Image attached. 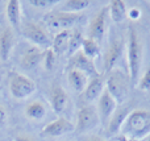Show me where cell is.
Returning <instances> with one entry per match:
<instances>
[{
  "label": "cell",
  "instance_id": "cell-27",
  "mask_svg": "<svg viewBox=\"0 0 150 141\" xmlns=\"http://www.w3.org/2000/svg\"><path fill=\"white\" fill-rule=\"evenodd\" d=\"M137 86L141 91H150V66L145 70V73L142 74V77H140L137 82Z\"/></svg>",
  "mask_w": 150,
  "mask_h": 141
},
{
  "label": "cell",
  "instance_id": "cell-21",
  "mask_svg": "<svg viewBox=\"0 0 150 141\" xmlns=\"http://www.w3.org/2000/svg\"><path fill=\"white\" fill-rule=\"evenodd\" d=\"M108 15L115 24H120L128 17V9L124 0H113L108 4Z\"/></svg>",
  "mask_w": 150,
  "mask_h": 141
},
{
  "label": "cell",
  "instance_id": "cell-19",
  "mask_svg": "<svg viewBox=\"0 0 150 141\" xmlns=\"http://www.w3.org/2000/svg\"><path fill=\"white\" fill-rule=\"evenodd\" d=\"M67 81H69L70 87L76 94H83V91L86 90L90 79H88V77L86 75V74H83L82 71L75 70V69H69Z\"/></svg>",
  "mask_w": 150,
  "mask_h": 141
},
{
  "label": "cell",
  "instance_id": "cell-9",
  "mask_svg": "<svg viewBox=\"0 0 150 141\" xmlns=\"http://www.w3.org/2000/svg\"><path fill=\"white\" fill-rule=\"evenodd\" d=\"M124 49H125V44L122 38H115L111 44L108 45V47L105 49L103 57V67H104V73H109L111 70H113L116 63L120 61V58L124 54Z\"/></svg>",
  "mask_w": 150,
  "mask_h": 141
},
{
  "label": "cell",
  "instance_id": "cell-12",
  "mask_svg": "<svg viewBox=\"0 0 150 141\" xmlns=\"http://www.w3.org/2000/svg\"><path fill=\"white\" fill-rule=\"evenodd\" d=\"M69 69H75V70L82 71L83 74L88 77V78H93V77L99 75V71L95 66V62L90 58H87L84 54H83L82 50L76 52L75 54H73L69 60Z\"/></svg>",
  "mask_w": 150,
  "mask_h": 141
},
{
  "label": "cell",
  "instance_id": "cell-33",
  "mask_svg": "<svg viewBox=\"0 0 150 141\" xmlns=\"http://www.w3.org/2000/svg\"><path fill=\"white\" fill-rule=\"evenodd\" d=\"M115 141H138V140H134V139H130V137L128 136H124V135H120V136H117Z\"/></svg>",
  "mask_w": 150,
  "mask_h": 141
},
{
  "label": "cell",
  "instance_id": "cell-17",
  "mask_svg": "<svg viewBox=\"0 0 150 141\" xmlns=\"http://www.w3.org/2000/svg\"><path fill=\"white\" fill-rule=\"evenodd\" d=\"M104 90H105V78L99 74V75L93 77L88 81V84L83 91L82 96L86 102H95L101 96Z\"/></svg>",
  "mask_w": 150,
  "mask_h": 141
},
{
  "label": "cell",
  "instance_id": "cell-4",
  "mask_svg": "<svg viewBox=\"0 0 150 141\" xmlns=\"http://www.w3.org/2000/svg\"><path fill=\"white\" fill-rule=\"evenodd\" d=\"M8 90L15 99L24 100L36 92L37 84L25 74H21L18 71H11L8 74Z\"/></svg>",
  "mask_w": 150,
  "mask_h": 141
},
{
  "label": "cell",
  "instance_id": "cell-3",
  "mask_svg": "<svg viewBox=\"0 0 150 141\" xmlns=\"http://www.w3.org/2000/svg\"><path fill=\"white\" fill-rule=\"evenodd\" d=\"M104 78H105V89L115 98L117 104L122 106L129 96V91L132 89L129 75L122 73L120 69L115 67L113 70L107 73Z\"/></svg>",
  "mask_w": 150,
  "mask_h": 141
},
{
  "label": "cell",
  "instance_id": "cell-2",
  "mask_svg": "<svg viewBox=\"0 0 150 141\" xmlns=\"http://www.w3.org/2000/svg\"><path fill=\"white\" fill-rule=\"evenodd\" d=\"M121 135L138 141L148 137L150 135V111L144 108L133 110L122 125Z\"/></svg>",
  "mask_w": 150,
  "mask_h": 141
},
{
  "label": "cell",
  "instance_id": "cell-18",
  "mask_svg": "<svg viewBox=\"0 0 150 141\" xmlns=\"http://www.w3.org/2000/svg\"><path fill=\"white\" fill-rule=\"evenodd\" d=\"M5 15H7L8 23L11 28L16 29L17 32L21 30V4L20 0H9L5 5Z\"/></svg>",
  "mask_w": 150,
  "mask_h": 141
},
{
  "label": "cell",
  "instance_id": "cell-34",
  "mask_svg": "<svg viewBox=\"0 0 150 141\" xmlns=\"http://www.w3.org/2000/svg\"><path fill=\"white\" fill-rule=\"evenodd\" d=\"M144 141H150V135H149L148 137H145V139H144Z\"/></svg>",
  "mask_w": 150,
  "mask_h": 141
},
{
  "label": "cell",
  "instance_id": "cell-13",
  "mask_svg": "<svg viewBox=\"0 0 150 141\" xmlns=\"http://www.w3.org/2000/svg\"><path fill=\"white\" fill-rule=\"evenodd\" d=\"M117 107H119L117 102L108 92V90L105 89L104 92L101 94V96L98 99V113H99V118H100V123L107 125V123L112 118V115L117 110Z\"/></svg>",
  "mask_w": 150,
  "mask_h": 141
},
{
  "label": "cell",
  "instance_id": "cell-5",
  "mask_svg": "<svg viewBox=\"0 0 150 141\" xmlns=\"http://www.w3.org/2000/svg\"><path fill=\"white\" fill-rule=\"evenodd\" d=\"M21 34L28 41L32 42V45L38 46L44 50H47L52 47L53 38L50 37V33L44 25L36 21H26L21 25Z\"/></svg>",
  "mask_w": 150,
  "mask_h": 141
},
{
  "label": "cell",
  "instance_id": "cell-1",
  "mask_svg": "<svg viewBox=\"0 0 150 141\" xmlns=\"http://www.w3.org/2000/svg\"><path fill=\"white\" fill-rule=\"evenodd\" d=\"M127 62H128V75H129L132 86H136L140 79L141 67L144 62V44L140 33L136 26L130 25L128 28V41H127Z\"/></svg>",
  "mask_w": 150,
  "mask_h": 141
},
{
  "label": "cell",
  "instance_id": "cell-15",
  "mask_svg": "<svg viewBox=\"0 0 150 141\" xmlns=\"http://www.w3.org/2000/svg\"><path fill=\"white\" fill-rule=\"evenodd\" d=\"M130 112H132V108H130L128 104H122L120 108H117L105 125L107 135H108V136H115L116 133H119V132L121 131L122 125H124L125 120H127L128 115H129Z\"/></svg>",
  "mask_w": 150,
  "mask_h": 141
},
{
  "label": "cell",
  "instance_id": "cell-25",
  "mask_svg": "<svg viewBox=\"0 0 150 141\" xmlns=\"http://www.w3.org/2000/svg\"><path fill=\"white\" fill-rule=\"evenodd\" d=\"M86 37L83 36V33L79 29H74L70 30V38H69V49H67V55L71 57L76 52L82 50V45Z\"/></svg>",
  "mask_w": 150,
  "mask_h": 141
},
{
  "label": "cell",
  "instance_id": "cell-31",
  "mask_svg": "<svg viewBox=\"0 0 150 141\" xmlns=\"http://www.w3.org/2000/svg\"><path fill=\"white\" fill-rule=\"evenodd\" d=\"M82 141H105V140L100 136H96V135H88V136L83 137Z\"/></svg>",
  "mask_w": 150,
  "mask_h": 141
},
{
  "label": "cell",
  "instance_id": "cell-23",
  "mask_svg": "<svg viewBox=\"0 0 150 141\" xmlns=\"http://www.w3.org/2000/svg\"><path fill=\"white\" fill-rule=\"evenodd\" d=\"M90 5L91 1L88 0H66V1H62L59 11L69 13H80L82 11L87 9Z\"/></svg>",
  "mask_w": 150,
  "mask_h": 141
},
{
  "label": "cell",
  "instance_id": "cell-26",
  "mask_svg": "<svg viewBox=\"0 0 150 141\" xmlns=\"http://www.w3.org/2000/svg\"><path fill=\"white\" fill-rule=\"evenodd\" d=\"M28 3L32 7L40 8V9H50L57 4H59L61 1L59 0H29Z\"/></svg>",
  "mask_w": 150,
  "mask_h": 141
},
{
  "label": "cell",
  "instance_id": "cell-6",
  "mask_svg": "<svg viewBox=\"0 0 150 141\" xmlns=\"http://www.w3.org/2000/svg\"><path fill=\"white\" fill-rule=\"evenodd\" d=\"M100 124L98 110L93 106H83L76 113V123H75V132L78 135H83L95 129Z\"/></svg>",
  "mask_w": 150,
  "mask_h": 141
},
{
  "label": "cell",
  "instance_id": "cell-24",
  "mask_svg": "<svg viewBox=\"0 0 150 141\" xmlns=\"http://www.w3.org/2000/svg\"><path fill=\"white\" fill-rule=\"evenodd\" d=\"M82 52L86 57L90 58V60H92L93 62H95V60H98V58L101 55L100 44H98L95 40L88 38L87 37V38H84V41H83Z\"/></svg>",
  "mask_w": 150,
  "mask_h": 141
},
{
  "label": "cell",
  "instance_id": "cell-29",
  "mask_svg": "<svg viewBox=\"0 0 150 141\" xmlns=\"http://www.w3.org/2000/svg\"><path fill=\"white\" fill-rule=\"evenodd\" d=\"M7 120H8L7 110H5L4 106L0 104V129L5 127V124H7Z\"/></svg>",
  "mask_w": 150,
  "mask_h": 141
},
{
  "label": "cell",
  "instance_id": "cell-28",
  "mask_svg": "<svg viewBox=\"0 0 150 141\" xmlns=\"http://www.w3.org/2000/svg\"><path fill=\"white\" fill-rule=\"evenodd\" d=\"M55 61H57V55L54 54L52 49H47L45 52V57H44V62H45V69L46 70H53L55 65Z\"/></svg>",
  "mask_w": 150,
  "mask_h": 141
},
{
  "label": "cell",
  "instance_id": "cell-11",
  "mask_svg": "<svg viewBox=\"0 0 150 141\" xmlns=\"http://www.w3.org/2000/svg\"><path fill=\"white\" fill-rule=\"evenodd\" d=\"M71 132H75V124L69 119L59 116L55 120L50 121L47 125H45L41 135L45 137H61Z\"/></svg>",
  "mask_w": 150,
  "mask_h": 141
},
{
  "label": "cell",
  "instance_id": "cell-14",
  "mask_svg": "<svg viewBox=\"0 0 150 141\" xmlns=\"http://www.w3.org/2000/svg\"><path fill=\"white\" fill-rule=\"evenodd\" d=\"M45 52L46 50L41 49L38 46L30 45L29 47H26L24 50V53L20 57V66L24 70H33L34 67L40 65L41 62H44V57H45Z\"/></svg>",
  "mask_w": 150,
  "mask_h": 141
},
{
  "label": "cell",
  "instance_id": "cell-22",
  "mask_svg": "<svg viewBox=\"0 0 150 141\" xmlns=\"http://www.w3.org/2000/svg\"><path fill=\"white\" fill-rule=\"evenodd\" d=\"M69 38H70V30L57 32V34L53 37V42H52V47L50 49L54 52V54L57 57L67 54Z\"/></svg>",
  "mask_w": 150,
  "mask_h": 141
},
{
  "label": "cell",
  "instance_id": "cell-20",
  "mask_svg": "<svg viewBox=\"0 0 150 141\" xmlns=\"http://www.w3.org/2000/svg\"><path fill=\"white\" fill-rule=\"evenodd\" d=\"M46 112H47L46 104L40 99L32 100L25 107V116L29 120H33V121L42 120V119L46 116Z\"/></svg>",
  "mask_w": 150,
  "mask_h": 141
},
{
  "label": "cell",
  "instance_id": "cell-10",
  "mask_svg": "<svg viewBox=\"0 0 150 141\" xmlns=\"http://www.w3.org/2000/svg\"><path fill=\"white\" fill-rule=\"evenodd\" d=\"M49 100H50V106H52L53 111L57 115H62L69 107L70 96H69L67 91L62 87V84L58 83V82H54L50 86Z\"/></svg>",
  "mask_w": 150,
  "mask_h": 141
},
{
  "label": "cell",
  "instance_id": "cell-32",
  "mask_svg": "<svg viewBox=\"0 0 150 141\" xmlns=\"http://www.w3.org/2000/svg\"><path fill=\"white\" fill-rule=\"evenodd\" d=\"M13 141H36L33 139V137L28 136V135H18V136H16Z\"/></svg>",
  "mask_w": 150,
  "mask_h": 141
},
{
  "label": "cell",
  "instance_id": "cell-30",
  "mask_svg": "<svg viewBox=\"0 0 150 141\" xmlns=\"http://www.w3.org/2000/svg\"><path fill=\"white\" fill-rule=\"evenodd\" d=\"M141 15H142V12H141V9L140 8H137V7H132V9L128 12V17H130L132 20H138V18L141 17Z\"/></svg>",
  "mask_w": 150,
  "mask_h": 141
},
{
  "label": "cell",
  "instance_id": "cell-7",
  "mask_svg": "<svg viewBox=\"0 0 150 141\" xmlns=\"http://www.w3.org/2000/svg\"><path fill=\"white\" fill-rule=\"evenodd\" d=\"M80 18H82L80 13H69L58 9V11L47 12L44 20L52 29L62 32V30H70L71 26H74Z\"/></svg>",
  "mask_w": 150,
  "mask_h": 141
},
{
  "label": "cell",
  "instance_id": "cell-8",
  "mask_svg": "<svg viewBox=\"0 0 150 141\" xmlns=\"http://www.w3.org/2000/svg\"><path fill=\"white\" fill-rule=\"evenodd\" d=\"M108 17V5H105L99 12H96V15L91 20L90 26H88V38L95 40L98 44L103 42L107 33V28H108V25H107Z\"/></svg>",
  "mask_w": 150,
  "mask_h": 141
},
{
  "label": "cell",
  "instance_id": "cell-16",
  "mask_svg": "<svg viewBox=\"0 0 150 141\" xmlns=\"http://www.w3.org/2000/svg\"><path fill=\"white\" fill-rule=\"evenodd\" d=\"M16 45V33L11 26L0 30V60L7 62Z\"/></svg>",
  "mask_w": 150,
  "mask_h": 141
}]
</instances>
